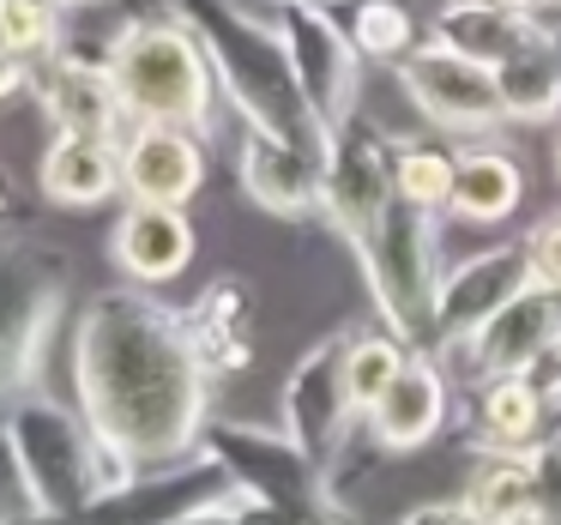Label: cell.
Returning <instances> with one entry per match:
<instances>
[{
  "label": "cell",
  "instance_id": "cell-10",
  "mask_svg": "<svg viewBox=\"0 0 561 525\" xmlns=\"http://www.w3.org/2000/svg\"><path fill=\"white\" fill-rule=\"evenodd\" d=\"M392 73H399L416 122L435 127V134H459L465 139V134H495V127H507V103H501L495 67L465 61V55H453L447 43L423 37Z\"/></svg>",
  "mask_w": 561,
  "mask_h": 525
},
{
  "label": "cell",
  "instance_id": "cell-34",
  "mask_svg": "<svg viewBox=\"0 0 561 525\" xmlns=\"http://www.w3.org/2000/svg\"><path fill=\"white\" fill-rule=\"evenodd\" d=\"M31 520V495H25V471L13 459V441L0 429V525H25Z\"/></svg>",
  "mask_w": 561,
  "mask_h": 525
},
{
  "label": "cell",
  "instance_id": "cell-23",
  "mask_svg": "<svg viewBox=\"0 0 561 525\" xmlns=\"http://www.w3.org/2000/svg\"><path fill=\"white\" fill-rule=\"evenodd\" d=\"M465 392H471V435H477L471 447L477 453H531L543 441V429L556 423L549 399L525 375H495Z\"/></svg>",
  "mask_w": 561,
  "mask_h": 525
},
{
  "label": "cell",
  "instance_id": "cell-18",
  "mask_svg": "<svg viewBox=\"0 0 561 525\" xmlns=\"http://www.w3.org/2000/svg\"><path fill=\"white\" fill-rule=\"evenodd\" d=\"M206 134L187 127H134L122 139V194L139 206H194V194L206 187Z\"/></svg>",
  "mask_w": 561,
  "mask_h": 525
},
{
  "label": "cell",
  "instance_id": "cell-2",
  "mask_svg": "<svg viewBox=\"0 0 561 525\" xmlns=\"http://www.w3.org/2000/svg\"><path fill=\"white\" fill-rule=\"evenodd\" d=\"M187 19V31L199 37L211 73H218L224 110L254 134H272L284 146H302L327 158V127L314 122L296 67L284 55V43L272 37V25L248 7V0H170Z\"/></svg>",
  "mask_w": 561,
  "mask_h": 525
},
{
  "label": "cell",
  "instance_id": "cell-26",
  "mask_svg": "<svg viewBox=\"0 0 561 525\" xmlns=\"http://www.w3.org/2000/svg\"><path fill=\"white\" fill-rule=\"evenodd\" d=\"M332 13H339V7H332ZM339 25L368 67H399L404 55L423 43V25H416L411 0H351L339 13Z\"/></svg>",
  "mask_w": 561,
  "mask_h": 525
},
{
  "label": "cell",
  "instance_id": "cell-32",
  "mask_svg": "<svg viewBox=\"0 0 561 525\" xmlns=\"http://www.w3.org/2000/svg\"><path fill=\"white\" fill-rule=\"evenodd\" d=\"M531 477H537V520L531 525H561V416L531 447Z\"/></svg>",
  "mask_w": 561,
  "mask_h": 525
},
{
  "label": "cell",
  "instance_id": "cell-42",
  "mask_svg": "<svg viewBox=\"0 0 561 525\" xmlns=\"http://www.w3.org/2000/svg\"><path fill=\"white\" fill-rule=\"evenodd\" d=\"M556 182H561V134H556Z\"/></svg>",
  "mask_w": 561,
  "mask_h": 525
},
{
  "label": "cell",
  "instance_id": "cell-39",
  "mask_svg": "<svg viewBox=\"0 0 561 525\" xmlns=\"http://www.w3.org/2000/svg\"><path fill=\"white\" fill-rule=\"evenodd\" d=\"M7 212H13V194H7V175H0V224H7Z\"/></svg>",
  "mask_w": 561,
  "mask_h": 525
},
{
  "label": "cell",
  "instance_id": "cell-41",
  "mask_svg": "<svg viewBox=\"0 0 561 525\" xmlns=\"http://www.w3.org/2000/svg\"><path fill=\"white\" fill-rule=\"evenodd\" d=\"M308 7H351V0H308Z\"/></svg>",
  "mask_w": 561,
  "mask_h": 525
},
{
  "label": "cell",
  "instance_id": "cell-22",
  "mask_svg": "<svg viewBox=\"0 0 561 525\" xmlns=\"http://www.w3.org/2000/svg\"><path fill=\"white\" fill-rule=\"evenodd\" d=\"M37 194L67 212H91V206L122 199V139L55 134L37 158Z\"/></svg>",
  "mask_w": 561,
  "mask_h": 525
},
{
  "label": "cell",
  "instance_id": "cell-29",
  "mask_svg": "<svg viewBox=\"0 0 561 525\" xmlns=\"http://www.w3.org/2000/svg\"><path fill=\"white\" fill-rule=\"evenodd\" d=\"M501 103H507V122L543 127L561 115V49L543 43V49L519 55V61L501 67Z\"/></svg>",
  "mask_w": 561,
  "mask_h": 525
},
{
  "label": "cell",
  "instance_id": "cell-19",
  "mask_svg": "<svg viewBox=\"0 0 561 525\" xmlns=\"http://www.w3.org/2000/svg\"><path fill=\"white\" fill-rule=\"evenodd\" d=\"M447 423H453V375L435 351H411V363L387 387V399L363 416L368 441L380 453H423Z\"/></svg>",
  "mask_w": 561,
  "mask_h": 525
},
{
  "label": "cell",
  "instance_id": "cell-9",
  "mask_svg": "<svg viewBox=\"0 0 561 525\" xmlns=\"http://www.w3.org/2000/svg\"><path fill=\"white\" fill-rule=\"evenodd\" d=\"M392 151H399V134L375 127L368 115H351V122L327 139V206H320V218L351 242V254L380 230V218L399 206Z\"/></svg>",
  "mask_w": 561,
  "mask_h": 525
},
{
  "label": "cell",
  "instance_id": "cell-37",
  "mask_svg": "<svg viewBox=\"0 0 561 525\" xmlns=\"http://www.w3.org/2000/svg\"><path fill=\"white\" fill-rule=\"evenodd\" d=\"M175 525H242V520H236V489H230L224 501H211V507H194V513H182Z\"/></svg>",
  "mask_w": 561,
  "mask_h": 525
},
{
  "label": "cell",
  "instance_id": "cell-33",
  "mask_svg": "<svg viewBox=\"0 0 561 525\" xmlns=\"http://www.w3.org/2000/svg\"><path fill=\"white\" fill-rule=\"evenodd\" d=\"M519 248H525V266H531V284L561 290V212L537 218L531 230L519 236Z\"/></svg>",
  "mask_w": 561,
  "mask_h": 525
},
{
  "label": "cell",
  "instance_id": "cell-7",
  "mask_svg": "<svg viewBox=\"0 0 561 525\" xmlns=\"http://www.w3.org/2000/svg\"><path fill=\"white\" fill-rule=\"evenodd\" d=\"M260 19L272 25V37L284 43L296 67V85H302L314 122L327 127V139L363 110V85H368V61L351 49L339 13L332 7H308V0H248Z\"/></svg>",
  "mask_w": 561,
  "mask_h": 525
},
{
  "label": "cell",
  "instance_id": "cell-4",
  "mask_svg": "<svg viewBox=\"0 0 561 525\" xmlns=\"http://www.w3.org/2000/svg\"><path fill=\"white\" fill-rule=\"evenodd\" d=\"M110 85L134 127L211 134L224 115L218 73H211L206 49H199V37L187 31V19L175 7L115 31L110 37Z\"/></svg>",
  "mask_w": 561,
  "mask_h": 525
},
{
  "label": "cell",
  "instance_id": "cell-15",
  "mask_svg": "<svg viewBox=\"0 0 561 525\" xmlns=\"http://www.w3.org/2000/svg\"><path fill=\"white\" fill-rule=\"evenodd\" d=\"M519 290H531V266H525L519 242H495V248H477V254L453 260L435 290V356L447 344L471 339L477 327H489Z\"/></svg>",
  "mask_w": 561,
  "mask_h": 525
},
{
  "label": "cell",
  "instance_id": "cell-5",
  "mask_svg": "<svg viewBox=\"0 0 561 525\" xmlns=\"http://www.w3.org/2000/svg\"><path fill=\"white\" fill-rule=\"evenodd\" d=\"M67 320V254L0 236V423L43 387L55 327Z\"/></svg>",
  "mask_w": 561,
  "mask_h": 525
},
{
  "label": "cell",
  "instance_id": "cell-24",
  "mask_svg": "<svg viewBox=\"0 0 561 525\" xmlns=\"http://www.w3.org/2000/svg\"><path fill=\"white\" fill-rule=\"evenodd\" d=\"M525 206V163L507 146H459V182H453L447 218L459 224H507Z\"/></svg>",
  "mask_w": 561,
  "mask_h": 525
},
{
  "label": "cell",
  "instance_id": "cell-11",
  "mask_svg": "<svg viewBox=\"0 0 561 525\" xmlns=\"http://www.w3.org/2000/svg\"><path fill=\"white\" fill-rule=\"evenodd\" d=\"M363 423L351 387H344V332H327L320 344H308L296 356V368L284 375V404H278V429L308 453L314 465H339L351 447V429Z\"/></svg>",
  "mask_w": 561,
  "mask_h": 525
},
{
  "label": "cell",
  "instance_id": "cell-13",
  "mask_svg": "<svg viewBox=\"0 0 561 525\" xmlns=\"http://www.w3.org/2000/svg\"><path fill=\"white\" fill-rule=\"evenodd\" d=\"M549 344H561V290L531 284L489 327H477L471 339L447 344L440 363H447V375L459 387H477V380H495V375H525Z\"/></svg>",
  "mask_w": 561,
  "mask_h": 525
},
{
  "label": "cell",
  "instance_id": "cell-1",
  "mask_svg": "<svg viewBox=\"0 0 561 525\" xmlns=\"http://www.w3.org/2000/svg\"><path fill=\"white\" fill-rule=\"evenodd\" d=\"M73 404L134 465H175L199 453L211 423V375L187 344L182 308L139 284H115L67 320Z\"/></svg>",
  "mask_w": 561,
  "mask_h": 525
},
{
  "label": "cell",
  "instance_id": "cell-25",
  "mask_svg": "<svg viewBox=\"0 0 561 525\" xmlns=\"http://www.w3.org/2000/svg\"><path fill=\"white\" fill-rule=\"evenodd\" d=\"M459 501H465V507H471L483 525H531V520H537L531 453H477Z\"/></svg>",
  "mask_w": 561,
  "mask_h": 525
},
{
  "label": "cell",
  "instance_id": "cell-16",
  "mask_svg": "<svg viewBox=\"0 0 561 525\" xmlns=\"http://www.w3.org/2000/svg\"><path fill=\"white\" fill-rule=\"evenodd\" d=\"M236 175H242L248 199L284 224H308L327 206V158L254 134V127H242V139H236Z\"/></svg>",
  "mask_w": 561,
  "mask_h": 525
},
{
  "label": "cell",
  "instance_id": "cell-36",
  "mask_svg": "<svg viewBox=\"0 0 561 525\" xmlns=\"http://www.w3.org/2000/svg\"><path fill=\"white\" fill-rule=\"evenodd\" d=\"M31 67H37V61H25L19 49H7V43H0V103L31 98Z\"/></svg>",
  "mask_w": 561,
  "mask_h": 525
},
{
  "label": "cell",
  "instance_id": "cell-14",
  "mask_svg": "<svg viewBox=\"0 0 561 525\" xmlns=\"http://www.w3.org/2000/svg\"><path fill=\"white\" fill-rule=\"evenodd\" d=\"M224 495H230V471L199 447L175 465H146L127 489L98 495L79 513V525H175L182 513L211 507V501H224Z\"/></svg>",
  "mask_w": 561,
  "mask_h": 525
},
{
  "label": "cell",
  "instance_id": "cell-27",
  "mask_svg": "<svg viewBox=\"0 0 561 525\" xmlns=\"http://www.w3.org/2000/svg\"><path fill=\"white\" fill-rule=\"evenodd\" d=\"M404 363H411V344L399 332H387L380 320L375 327H344V387H351L363 416L387 399V387L404 375Z\"/></svg>",
  "mask_w": 561,
  "mask_h": 525
},
{
  "label": "cell",
  "instance_id": "cell-40",
  "mask_svg": "<svg viewBox=\"0 0 561 525\" xmlns=\"http://www.w3.org/2000/svg\"><path fill=\"white\" fill-rule=\"evenodd\" d=\"M55 7H61V13H79V7H98V0H55Z\"/></svg>",
  "mask_w": 561,
  "mask_h": 525
},
{
  "label": "cell",
  "instance_id": "cell-35",
  "mask_svg": "<svg viewBox=\"0 0 561 525\" xmlns=\"http://www.w3.org/2000/svg\"><path fill=\"white\" fill-rule=\"evenodd\" d=\"M392 525H483V520H477V513L465 507L459 495H453V501H423V507L399 513V520H392Z\"/></svg>",
  "mask_w": 561,
  "mask_h": 525
},
{
  "label": "cell",
  "instance_id": "cell-31",
  "mask_svg": "<svg viewBox=\"0 0 561 525\" xmlns=\"http://www.w3.org/2000/svg\"><path fill=\"white\" fill-rule=\"evenodd\" d=\"M236 520L242 525H356L339 501H242L236 495Z\"/></svg>",
  "mask_w": 561,
  "mask_h": 525
},
{
  "label": "cell",
  "instance_id": "cell-3",
  "mask_svg": "<svg viewBox=\"0 0 561 525\" xmlns=\"http://www.w3.org/2000/svg\"><path fill=\"white\" fill-rule=\"evenodd\" d=\"M0 429L13 441L19 471H25V495H31V520L37 525H79V513L98 495L127 489L146 471L122 447H110L79 416V404L55 399V392H31Z\"/></svg>",
  "mask_w": 561,
  "mask_h": 525
},
{
  "label": "cell",
  "instance_id": "cell-20",
  "mask_svg": "<svg viewBox=\"0 0 561 525\" xmlns=\"http://www.w3.org/2000/svg\"><path fill=\"white\" fill-rule=\"evenodd\" d=\"M194 248H199V236H194V218L182 206H139V199H127L115 230H110V260L139 290L175 284L194 266Z\"/></svg>",
  "mask_w": 561,
  "mask_h": 525
},
{
  "label": "cell",
  "instance_id": "cell-28",
  "mask_svg": "<svg viewBox=\"0 0 561 525\" xmlns=\"http://www.w3.org/2000/svg\"><path fill=\"white\" fill-rule=\"evenodd\" d=\"M392 182H399V199H411L416 212H435L447 218L453 206V182H459V146L447 139H399L392 151Z\"/></svg>",
  "mask_w": 561,
  "mask_h": 525
},
{
  "label": "cell",
  "instance_id": "cell-43",
  "mask_svg": "<svg viewBox=\"0 0 561 525\" xmlns=\"http://www.w3.org/2000/svg\"><path fill=\"white\" fill-rule=\"evenodd\" d=\"M556 49H561V19H556Z\"/></svg>",
  "mask_w": 561,
  "mask_h": 525
},
{
  "label": "cell",
  "instance_id": "cell-12",
  "mask_svg": "<svg viewBox=\"0 0 561 525\" xmlns=\"http://www.w3.org/2000/svg\"><path fill=\"white\" fill-rule=\"evenodd\" d=\"M31 103L55 134H103V139L134 134V122H127L122 98L110 85V43L85 49V43L67 37L49 61L31 67Z\"/></svg>",
  "mask_w": 561,
  "mask_h": 525
},
{
  "label": "cell",
  "instance_id": "cell-21",
  "mask_svg": "<svg viewBox=\"0 0 561 525\" xmlns=\"http://www.w3.org/2000/svg\"><path fill=\"white\" fill-rule=\"evenodd\" d=\"M254 284L236 278V272H218L194 303L182 308V327H187V344H194L199 368L218 380H236L248 363H254Z\"/></svg>",
  "mask_w": 561,
  "mask_h": 525
},
{
  "label": "cell",
  "instance_id": "cell-8",
  "mask_svg": "<svg viewBox=\"0 0 561 525\" xmlns=\"http://www.w3.org/2000/svg\"><path fill=\"white\" fill-rule=\"evenodd\" d=\"M199 447L230 471V489L242 501H332V471L314 465L272 423H248V416L211 411Z\"/></svg>",
  "mask_w": 561,
  "mask_h": 525
},
{
  "label": "cell",
  "instance_id": "cell-17",
  "mask_svg": "<svg viewBox=\"0 0 561 525\" xmlns=\"http://www.w3.org/2000/svg\"><path fill=\"white\" fill-rule=\"evenodd\" d=\"M428 37L447 43V49L465 55V61L495 67L501 73L507 61L556 43V25L537 19L531 7H519V0H447V7L435 13V25H428Z\"/></svg>",
  "mask_w": 561,
  "mask_h": 525
},
{
  "label": "cell",
  "instance_id": "cell-38",
  "mask_svg": "<svg viewBox=\"0 0 561 525\" xmlns=\"http://www.w3.org/2000/svg\"><path fill=\"white\" fill-rule=\"evenodd\" d=\"M519 7H531V13L549 19V25H556V13H561V0H519Z\"/></svg>",
  "mask_w": 561,
  "mask_h": 525
},
{
  "label": "cell",
  "instance_id": "cell-6",
  "mask_svg": "<svg viewBox=\"0 0 561 525\" xmlns=\"http://www.w3.org/2000/svg\"><path fill=\"white\" fill-rule=\"evenodd\" d=\"M356 266L375 296V320L399 332L411 351H435V290H440V218L411 199L380 218V230L356 248Z\"/></svg>",
  "mask_w": 561,
  "mask_h": 525
},
{
  "label": "cell",
  "instance_id": "cell-30",
  "mask_svg": "<svg viewBox=\"0 0 561 525\" xmlns=\"http://www.w3.org/2000/svg\"><path fill=\"white\" fill-rule=\"evenodd\" d=\"M0 43L19 49L25 61H49L67 43L61 7H55V0H0Z\"/></svg>",
  "mask_w": 561,
  "mask_h": 525
}]
</instances>
